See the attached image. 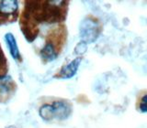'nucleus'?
<instances>
[{"mask_svg":"<svg viewBox=\"0 0 147 128\" xmlns=\"http://www.w3.org/2000/svg\"><path fill=\"white\" fill-rule=\"evenodd\" d=\"M20 15V29L29 42L39 34L42 24H62L67 16V1H26Z\"/></svg>","mask_w":147,"mask_h":128,"instance_id":"f257e3e1","label":"nucleus"},{"mask_svg":"<svg viewBox=\"0 0 147 128\" xmlns=\"http://www.w3.org/2000/svg\"><path fill=\"white\" fill-rule=\"evenodd\" d=\"M67 29L64 24H59L54 29H50L45 38V43L40 50V56L47 63L56 59L66 43Z\"/></svg>","mask_w":147,"mask_h":128,"instance_id":"f03ea898","label":"nucleus"},{"mask_svg":"<svg viewBox=\"0 0 147 128\" xmlns=\"http://www.w3.org/2000/svg\"><path fill=\"white\" fill-rule=\"evenodd\" d=\"M72 113V104L67 100H56L51 103H44L39 109V114L44 121L53 119L64 120L70 116Z\"/></svg>","mask_w":147,"mask_h":128,"instance_id":"7ed1b4c3","label":"nucleus"},{"mask_svg":"<svg viewBox=\"0 0 147 128\" xmlns=\"http://www.w3.org/2000/svg\"><path fill=\"white\" fill-rule=\"evenodd\" d=\"M99 22L93 17H87L82 21L80 26V36L83 42H94L100 33Z\"/></svg>","mask_w":147,"mask_h":128,"instance_id":"20e7f679","label":"nucleus"},{"mask_svg":"<svg viewBox=\"0 0 147 128\" xmlns=\"http://www.w3.org/2000/svg\"><path fill=\"white\" fill-rule=\"evenodd\" d=\"M18 2L14 0H0V25L13 23L18 17Z\"/></svg>","mask_w":147,"mask_h":128,"instance_id":"39448f33","label":"nucleus"},{"mask_svg":"<svg viewBox=\"0 0 147 128\" xmlns=\"http://www.w3.org/2000/svg\"><path fill=\"white\" fill-rule=\"evenodd\" d=\"M81 61L82 58L80 57L74 59L73 61H71L67 65L63 66L61 69V71L57 72L56 75H54V78H56V79H69V78H72L76 73Z\"/></svg>","mask_w":147,"mask_h":128,"instance_id":"423d86ee","label":"nucleus"},{"mask_svg":"<svg viewBox=\"0 0 147 128\" xmlns=\"http://www.w3.org/2000/svg\"><path fill=\"white\" fill-rule=\"evenodd\" d=\"M5 40H6L7 46L8 47L9 53H10L11 57L15 59L18 62H21L22 61V57L21 54L20 52V49H18V44H17V39L14 37V35L10 32H8L6 35H5Z\"/></svg>","mask_w":147,"mask_h":128,"instance_id":"0eeeda50","label":"nucleus"},{"mask_svg":"<svg viewBox=\"0 0 147 128\" xmlns=\"http://www.w3.org/2000/svg\"><path fill=\"white\" fill-rule=\"evenodd\" d=\"M16 84L14 83L12 78L9 75H5L0 77V96L1 98L7 97L15 90Z\"/></svg>","mask_w":147,"mask_h":128,"instance_id":"6e6552de","label":"nucleus"},{"mask_svg":"<svg viewBox=\"0 0 147 128\" xmlns=\"http://www.w3.org/2000/svg\"><path fill=\"white\" fill-rule=\"evenodd\" d=\"M136 108L141 113H147V91H142L138 95Z\"/></svg>","mask_w":147,"mask_h":128,"instance_id":"1a4fd4ad","label":"nucleus"},{"mask_svg":"<svg viewBox=\"0 0 147 128\" xmlns=\"http://www.w3.org/2000/svg\"><path fill=\"white\" fill-rule=\"evenodd\" d=\"M7 128H17L15 125H9V126H7Z\"/></svg>","mask_w":147,"mask_h":128,"instance_id":"9d476101","label":"nucleus"}]
</instances>
